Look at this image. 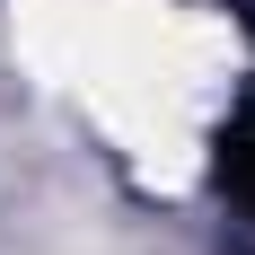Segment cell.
I'll return each mask as SVG.
<instances>
[{"label":"cell","mask_w":255,"mask_h":255,"mask_svg":"<svg viewBox=\"0 0 255 255\" xmlns=\"http://www.w3.org/2000/svg\"><path fill=\"white\" fill-rule=\"evenodd\" d=\"M220 185H229L238 203H255V97L229 115V132H220Z\"/></svg>","instance_id":"obj_1"}]
</instances>
